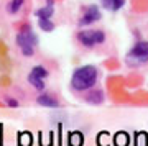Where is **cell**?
<instances>
[{
	"mask_svg": "<svg viewBox=\"0 0 148 146\" xmlns=\"http://www.w3.org/2000/svg\"><path fill=\"white\" fill-rule=\"evenodd\" d=\"M97 82V69L94 66H81L73 72V77H71V85H73L74 90H89L92 89Z\"/></svg>",
	"mask_w": 148,
	"mask_h": 146,
	"instance_id": "cell-1",
	"label": "cell"
},
{
	"mask_svg": "<svg viewBox=\"0 0 148 146\" xmlns=\"http://www.w3.org/2000/svg\"><path fill=\"white\" fill-rule=\"evenodd\" d=\"M16 44H18L20 51L25 56H32L35 53V48L38 44V38L32 31V26L30 25H23L20 28V31L16 35Z\"/></svg>",
	"mask_w": 148,
	"mask_h": 146,
	"instance_id": "cell-2",
	"label": "cell"
},
{
	"mask_svg": "<svg viewBox=\"0 0 148 146\" xmlns=\"http://www.w3.org/2000/svg\"><path fill=\"white\" fill-rule=\"evenodd\" d=\"M23 3H25V0H12L10 3H8V12H10V13L20 12V8L23 7Z\"/></svg>",
	"mask_w": 148,
	"mask_h": 146,
	"instance_id": "cell-12",
	"label": "cell"
},
{
	"mask_svg": "<svg viewBox=\"0 0 148 146\" xmlns=\"http://www.w3.org/2000/svg\"><path fill=\"white\" fill-rule=\"evenodd\" d=\"M36 104L41 105V107H46V108H58L59 107L58 99L54 95H49V94H41L36 99Z\"/></svg>",
	"mask_w": 148,
	"mask_h": 146,
	"instance_id": "cell-6",
	"label": "cell"
},
{
	"mask_svg": "<svg viewBox=\"0 0 148 146\" xmlns=\"http://www.w3.org/2000/svg\"><path fill=\"white\" fill-rule=\"evenodd\" d=\"M38 26L46 33H51L54 30V23L51 21V18H40L38 20Z\"/></svg>",
	"mask_w": 148,
	"mask_h": 146,
	"instance_id": "cell-10",
	"label": "cell"
},
{
	"mask_svg": "<svg viewBox=\"0 0 148 146\" xmlns=\"http://www.w3.org/2000/svg\"><path fill=\"white\" fill-rule=\"evenodd\" d=\"M5 104L8 105V107H18V102H16L15 99H12V97H7V99H5Z\"/></svg>",
	"mask_w": 148,
	"mask_h": 146,
	"instance_id": "cell-14",
	"label": "cell"
},
{
	"mask_svg": "<svg viewBox=\"0 0 148 146\" xmlns=\"http://www.w3.org/2000/svg\"><path fill=\"white\" fill-rule=\"evenodd\" d=\"M97 20H101V10L95 5H89V7H86L84 12H82V15H81V18H79V25L87 26V25L95 23Z\"/></svg>",
	"mask_w": 148,
	"mask_h": 146,
	"instance_id": "cell-5",
	"label": "cell"
},
{
	"mask_svg": "<svg viewBox=\"0 0 148 146\" xmlns=\"http://www.w3.org/2000/svg\"><path fill=\"white\" fill-rule=\"evenodd\" d=\"M128 66L132 68H138L148 63V41H138L135 43V46L127 53L125 57Z\"/></svg>",
	"mask_w": 148,
	"mask_h": 146,
	"instance_id": "cell-3",
	"label": "cell"
},
{
	"mask_svg": "<svg viewBox=\"0 0 148 146\" xmlns=\"http://www.w3.org/2000/svg\"><path fill=\"white\" fill-rule=\"evenodd\" d=\"M102 100H104V94H102V90H90L87 92L86 95V102H89V104H101Z\"/></svg>",
	"mask_w": 148,
	"mask_h": 146,
	"instance_id": "cell-8",
	"label": "cell"
},
{
	"mask_svg": "<svg viewBox=\"0 0 148 146\" xmlns=\"http://www.w3.org/2000/svg\"><path fill=\"white\" fill-rule=\"evenodd\" d=\"M28 82L32 84L36 90H43V89H45V79L36 77V76H33V74H28Z\"/></svg>",
	"mask_w": 148,
	"mask_h": 146,
	"instance_id": "cell-11",
	"label": "cell"
},
{
	"mask_svg": "<svg viewBox=\"0 0 148 146\" xmlns=\"http://www.w3.org/2000/svg\"><path fill=\"white\" fill-rule=\"evenodd\" d=\"M46 5H54V0H46Z\"/></svg>",
	"mask_w": 148,
	"mask_h": 146,
	"instance_id": "cell-15",
	"label": "cell"
},
{
	"mask_svg": "<svg viewBox=\"0 0 148 146\" xmlns=\"http://www.w3.org/2000/svg\"><path fill=\"white\" fill-rule=\"evenodd\" d=\"M30 74H33V76H36V77H41V79H46L48 77V71L43 66H35V68L32 69V72Z\"/></svg>",
	"mask_w": 148,
	"mask_h": 146,
	"instance_id": "cell-13",
	"label": "cell"
},
{
	"mask_svg": "<svg viewBox=\"0 0 148 146\" xmlns=\"http://www.w3.org/2000/svg\"><path fill=\"white\" fill-rule=\"evenodd\" d=\"M77 41L86 48H92L106 41V33L101 30H86L77 35Z\"/></svg>",
	"mask_w": 148,
	"mask_h": 146,
	"instance_id": "cell-4",
	"label": "cell"
},
{
	"mask_svg": "<svg viewBox=\"0 0 148 146\" xmlns=\"http://www.w3.org/2000/svg\"><path fill=\"white\" fill-rule=\"evenodd\" d=\"M53 13H54L53 5H46V7H43V8L35 10V16H36L38 20H40V18H51Z\"/></svg>",
	"mask_w": 148,
	"mask_h": 146,
	"instance_id": "cell-9",
	"label": "cell"
},
{
	"mask_svg": "<svg viewBox=\"0 0 148 146\" xmlns=\"http://www.w3.org/2000/svg\"><path fill=\"white\" fill-rule=\"evenodd\" d=\"M101 3L106 7L107 10L117 12V10H120L122 7L125 5V0H101Z\"/></svg>",
	"mask_w": 148,
	"mask_h": 146,
	"instance_id": "cell-7",
	"label": "cell"
}]
</instances>
